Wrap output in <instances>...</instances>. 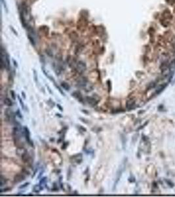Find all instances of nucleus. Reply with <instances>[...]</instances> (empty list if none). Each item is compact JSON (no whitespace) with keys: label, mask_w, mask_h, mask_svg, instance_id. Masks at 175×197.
Returning a JSON list of instances; mask_svg holds the SVG:
<instances>
[{"label":"nucleus","mask_w":175,"mask_h":197,"mask_svg":"<svg viewBox=\"0 0 175 197\" xmlns=\"http://www.w3.org/2000/svg\"><path fill=\"white\" fill-rule=\"evenodd\" d=\"M79 128H80L81 130H82V131H84V132H85V131H87V130H86L85 128H83V127H82L81 126H79Z\"/></svg>","instance_id":"nucleus-27"},{"label":"nucleus","mask_w":175,"mask_h":197,"mask_svg":"<svg viewBox=\"0 0 175 197\" xmlns=\"http://www.w3.org/2000/svg\"><path fill=\"white\" fill-rule=\"evenodd\" d=\"M5 183H6L5 179L4 178L3 176L1 177V183H0V184H1V185H1V187H2L3 185H4L5 184Z\"/></svg>","instance_id":"nucleus-17"},{"label":"nucleus","mask_w":175,"mask_h":197,"mask_svg":"<svg viewBox=\"0 0 175 197\" xmlns=\"http://www.w3.org/2000/svg\"><path fill=\"white\" fill-rule=\"evenodd\" d=\"M72 95L74 98H75L76 99L78 100V101L81 102V103H83V96H82L81 93L80 92L78 91L73 92L72 93Z\"/></svg>","instance_id":"nucleus-6"},{"label":"nucleus","mask_w":175,"mask_h":197,"mask_svg":"<svg viewBox=\"0 0 175 197\" xmlns=\"http://www.w3.org/2000/svg\"><path fill=\"white\" fill-rule=\"evenodd\" d=\"M87 82V80L85 78H79V80L77 81V86L80 87H84L86 86Z\"/></svg>","instance_id":"nucleus-10"},{"label":"nucleus","mask_w":175,"mask_h":197,"mask_svg":"<svg viewBox=\"0 0 175 197\" xmlns=\"http://www.w3.org/2000/svg\"><path fill=\"white\" fill-rule=\"evenodd\" d=\"M5 114L7 119L8 120H11L13 118V117H14V113H13L11 109H7L6 110Z\"/></svg>","instance_id":"nucleus-9"},{"label":"nucleus","mask_w":175,"mask_h":197,"mask_svg":"<svg viewBox=\"0 0 175 197\" xmlns=\"http://www.w3.org/2000/svg\"><path fill=\"white\" fill-rule=\"evenodd\" d=\"M128 181L130 183H133L135 181V179H134V177H130L129 178H128Z\"/></svg>","instance_id":"nucleus-22"},{"label":"nucleus","mask_w":175,"mask_h":197,"mask_svg":"<svg viewBox=\"0 0 175 197\" xmlns=\"http://www.w3.org/2000/svg\"><path fill=\"white\" fill-rule=\"evenodd\" d=\"M24 136H25V138H26V141L28 142V143L29 144H32V143H31V140H30V130L28 129L26 126H24Z\"/></svg>","instance_id":"nucleus-5"},{"label":"nucleus","mask_w":175,"mask_h":197,"mask_svg":"<svg viewBox=\"0 0 175 197\" xmlns=\"http://www.w3.org/2000/svg\"><path fill=\"white\" fill-rule=\"evenodd\" d=\"M86 101L89 105H91L92 107H95L99 103V100H97L93 97H87Z\"/></svg>","instance_id":"nucleus-4"},{"label":"nucleus","mask_w":175,"mask_h":197,"mask_svg":"<svg viewBox=\"0 0 175 197\" xmlns=\"http://www.w3.org/2000/svg\"><path fill=\"white\" fill-rule=\"evenodd\" d=\"M107 84H108V90H109V91H111V82H110V80H108L107 82Z\"/></svg>","instance_id":"nucleus-23"},{"label":"nucleus","mask_w":175,"mask_h":197,"mask_svg":"<svg viewBox=\"0 0 175 197\" xmlns=\"http://www.w3.org/2000/svg\"><path fill=\"white\" fill-rule=\"evenodd\" d=\"M61 87L66 91L70 90V85L68 84V83L65 82H63L61 83Z\"/></svg>","instance_id":"nucleus-14"},{"label":"nucleus","mask_w":175,"mask_h":197,"mask_svg":"<svg viewBox=\"0 0 175 197\" xmlns=\"http://www.w3.org/2000/svg\"><path fill=\"white\" fill-rule=\"evenodd\" d=\"M34 80H35V82H37V73L35 70H34Z\"/></svg>","instance_id":"nucleus-21"},{"label":"nucleus","mask_w":175,"mask_h":197,"mask_svg":"<svg viewBox=\"0 0 175 197\" xmlns=\"http://www.w3.org/2000/svg\"><path fill=\"white\" fill-rule=\"evenodd\" d=\"M46 182H47V177H43V178H41V181H40V185H43V184H45L46 183Z\"/></svg>","instance_id":"nucleus-19"},{"label":"nucleus","mask_w":175,"mask_h":197,"mask_svg":"<svg viewBox=\"0 0 175 197\" xmlns=\"http://www.w3.org/2000/svg\"><path fill=\"white\" fill-rule=\"evenodd\" d=\"M22 94H23V98H24V99H26V96H25V93H24V91H23V92H22Z\"/></svg>","instance_id":"nucleus-28"},{"label":"nucleus","mask_w":175,"mask_h":197,"mask_svg":"<svg viewBox=\"0 0 175 197\" xmlns=\"http://www.w3.org/2000/svg\"><path fill=\"white\" fill-rule=\"evenodd\" d=\"M43 171H41V172H40V174L39 175V176H38V178H39V179L40 178V177L41 176V175L43 174Z\"/></svg>","instance_id":"nucleus-29"},{"label":"nucleus","mask_w":175,"mask_h":197,"mask_svg":"<svg viewBox=\"0 0 175 197\" xmlns=\"http://www.w3.org/2000/svg\"><path fill=\"white\" fill-rule=\"evenodd\" d=\"M56 106H57V108H58V109H59L60 111H61V112H62V111H63V109H62V107H61V105H59V104H58V105H56Z\"/></svg>","instance_id":"nucleus-26"},{"label":"nucleus","mask_w":175,"mask_h":197,"mask_svg":"<svg viewBox=\"0 0 175 197\" xmlns=\"http://www.w3.org/2000/svg\"><path fill=\"white\" fill-rule=\"evenodd\" d=\"M10 93H11L12 99H13V100L16 99V93H15V92L13 90H11L10 91Z\"/></svg>","instance_id":"nucleus-16"},{"label":"nucleus","mask_w":175,"mask_h":197,"mask_svg":"<svg viewBox=\"0 0 175 197\" xmlns=\"http://www.w3.org/2000/svg\"><path fill=\"white\" fill-rule=\"evenodd\" d=\"M13 136H14V138L16 139V140H18V139H20V137L21 136V133H22V131H21V128L20 124H18L17 126H16L15 128H13Z\"/></svg>","instance_id":"nucleus-2"},{"label":"nucleus","mask_w":175,"mask_h":197,"mask_svg":"<svg viewBox=\"0 0 175 197\" xmlns=\"http://www.w3.org/2000/svg\"><path fill=\"white\" fill-rule=\"evenodd\" d=\"M68 145V143H64L63 145H62V149H66Z\"/></svg>","instance_id":"nucleus-24"},{"label":"nucleus","mask_w":175,"mask_h":197,"mask_svg":"<svg viewBox=\"0 0 175 197\" xmlns=\"http://www.w3.org/2000/svg\"><path fill=\"white\" fill-rule=\"evenodd\" d=\"M134 105H135V100L129 99L127 101L126 107H127V109L128 111H130V110L134 108Z\"/></svg>","instance_id":"nucleus-7"},{"label":"nucleus","mask_w":175,"mask_h":197,"mask_svg":"<svg viewBox=\"0 0 175 197\" xmlns=\"http://www.w3.org/2000/svg\"><path fill=\"white\" fill-rule=\"evenodd\" d=\"M86 68H87V66H86L85 63L83 61H79L77 64L76 67H75L77 72L79 74H82L83 72H84L85 71Z\"/></svg>","instance_id":"nucleus-3"},{"label":"nucleus","mask_w":175,"mask_h":197,"mask_svg":"<svg viewBox=\"0 0 175 197\" xmlns=\"http://www.w3.org/2000/svg\"><path fill=\"white\" fill-rule=\"evenodd\" d=\"M29 183H24V185H21L20 187H19V189H24V188L26 187L27 186L29 185Z\"/></svg>","instance_id":"nucleus-20"},{"label":"nucleus","mask_w":175,"mask_h":197,"mask_svg":"<svg viewBox=\"0 0 175 197\" xmlns=\"http://www.w3.org/2000/svg\"><path fill=\"white\" fill-rule=\"evenodd\" d=\"M24 179H25V177H24L23 174H18L15 177L14 181H15V183L22 182L23 180H24Z\"/></svg>","instance_id":"nucleus-11"},{"label":"nucleus","mask_w":175,"mask_h":197,"mask_svg":"<svg viewBox=\"0 0 175 197\" xmlns=\"http://www.w3.org/2000/svg\"><path fill=\"white\" fill-rule=\"evenodd\" d=\"M125 168V162H123L121 166L119 168V169L117 170V172L116 173V181H115V183H114V187H113V190H115V188L116 187L117 183L119 181V179L121 178V175H122V173L124 171Z\"/></svg>","instance_id":"nucleus-1"},{"label":"nucleus","mask_w":175,"mask_h":197,"mask_svg":"<svg viewBox=\"0 0 175 197\" xmlns=\"http://www.w3.org/2000/svg\"><path fill=\"white\" fill-rule=\"evenodd\" d=\"M167 86V84H163V85H159V86L158 87V88L156 90V93L157 94H159L161 93V92L162 91L164 90V89L165 88V87Z\"/></svg>","instance_id":"nucleus-15"},{"label":"nucleus","mask_w":175,"mask_h":197,"mask_svg":"<svg viewBox=\"0 0 175 197\" xmlns=\"http://www.w3.org/2000/svg\"><path fill=\"white\" fill-rule=\"evenodd\" d=\"M16 114H17L18 115V116H19L20 118H23V116H22V114H21V113H20V110H18V111H17Z\"/></svg>","instance_id":"nucleus-25"},{"label":"nucleus","mask_w":175,"mask_h":197,"mask_svg":"<svg viewBox=\"0 0 175 197\" xmlns=\"http://www.w3.org/2000/svg\"><path fill=\"white\" fill-rule=\"evenodd\" d=\"M4 103H5V105L8 106V107H11L12 105H13V102H12V101L11 100V99L8 97L5 98L4 99Z\"/></svg>","instance_id":"nucleus-13"},{"label":"nucleus","mask_w":175,"mask_h":197,"mask_svg":"<svg viewBox=\"0 0 175 197\" xmlns=\"http://www.w3.org/2000/svg\"><path fill=\"white\" fill-rule=\"evenodd\" d=\"M173 64H174V65L175 66V60H173Z\"/></svg>","instance_id":"nucleus-30"},{"label":"nucleus","mask_w":175,"mask_h":197,"mask_svg":"<svg viewBox=\"0 0 175 197\" xmlns=\"http://www.w3.org/2000/svg\"><path fill=\"white\" fill-rule=\"evenodd\" d=\"M71 160H73L77 164H81L82 162V154H75L74 156L71 157Z\"/></svg>","instance_id":"nucleus-8"},{"label":"nucleus","mask_w":175,"mask_h":197,"mask_svg":"<svg viewBox=\"0 0 175 197\" xmlns=\"http://www.w3.org/2000/svg\"><path fill=\"white\" fill-rule=\"evenodd\" d=\"M18 99H19V103H20V104H21V106L22 107V108H23V109H24V103H23L22 99H21V98L20 97V96H19V95L18 96Z\"/></svg>","instance_id":"nucleus-18"},{"label":"nucleus","mask_w":175,"mask_h":197,"mask_svg":"<svg viewBox=\"0 0 175 197\" xmlns=\"http://www.w3.org/2000/svg\"><path fill=\"white\" fill-rule=\"evenodd\" d=\"M33 189H34V191L35 192V193H39L41 191L43 190V187H41V185H36L34 186Z\"/></svg>","instance_id":"nucleus-12"}]
</instances>
